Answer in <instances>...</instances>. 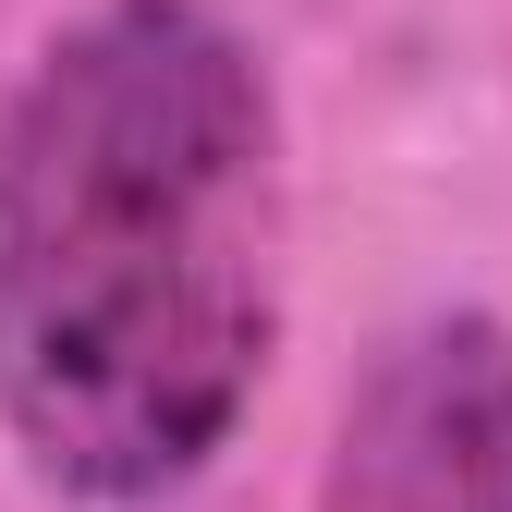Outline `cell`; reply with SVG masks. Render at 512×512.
<instances>
[{"mask_svg": "<svg viewBox=\"0 0 512 512\" xmlns=\"http://www.w3.org/2000/svg\"><path fill=\"white\" fill-rule=\"evenodd\" d=\"M281 342V98L208 0H86L0 86V439L49 500L159 512Z\"/></svg>", "mask_w": 512, "mask_h": 512, "instance_id": "1", "label": "cell"}, {"mask_svg": "<svg viewBox=\"0 0 512 512\" xmlns=\"http://www.w3.org/2000/svg\"><path fill=\"white\" fill-rule=\"evenodd\" d=\"M317 512H512V330L488 305H439L366 354Z\"/></svg>", "mask_w": 512, "mask_h": 512, "instance_id": "2", "label": "cell"}]
</instances>
